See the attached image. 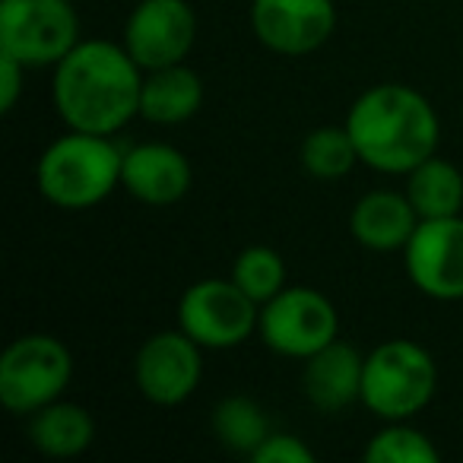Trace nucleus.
<instances>
[{
  "mask_svg": "<svg viewBox=\"0 0 463 463\" xmlns=\"http://www.w3.org/2000/svg\"><path fill=\"white\" fill-rule=\"evenodd\" d=\"M143 73L124 45L102 39L77 42L54 64V109L71 130L111 137L140 115Z\"/></svg>",
  "mask_w": 463,
  "mask_h": 463,
  "instance_id": "1",
  "label": "nucleus"
},
{
  "mask_svg": "<svg viewBox=\"0 0 463 463\" xmlns=\"http://www.w3.org/2000/svg\"><path fill=\"white\" fill-rule=\"evenodd\" d=\"M346 130L359 149V162L384 175H406L435 156L441 124L431 102L403 83L365 90L346 115Z\"/></svg>",
  "mask_w": 463,
  "mask_h": 463,
  "instance_id": "2",
  "label": "nucleus"
},
{
  "mask_svg": "<svg viewBox=\"0 0 463 463\" xmlns=\"http://www.w3.org/2000/svg\"><path fill=\"white\" fill-rule=\"evenodd\" d=\"M124 149L105 134H71L48 143L35 165V187L58 210H90L121 187Z\"/></svg>",
  "mask_w": 463,
  "mask_h": 463,
  "instance_id": "3",
  "label": "nucleus"
},
{
  "mask_svg": "<svg viewBox=\"0 0 463 463\" xmlns=\"http://www.w3.org/2000/svg\"><path fill=\"white\" fill-rule=\"evenodd\" d=\"M438 387L435 359L412 340H387L365 355L362 400L372 416L406 422L431 403Z\"/></svg>",
  "mask_w": 463,
  "mask_h": 463,
  "instance_id": "4",
  "label": "nucleus"
},
{
  "mask_svg": "<svg viewBox=\"0 0 463 463\" xmlns=\"http://www.w3.org/2000/svg\"><path fill=\"white\" fill-rule=\"evenodd\" d=\"M71 378V349L52 334H26L0 355V403L14 416H33L61 400Z\"/></svg>",
  "mask_w": 463,
  "mask_h": 463,
  "instance_id": "5",
  "label": "nucleus"
},
{
  "mask_svg": "<svg viewBox=\"0 0 463 463\" xmlns=\"http://www.w3.org/2000/svg\"><path fill=\"white\" fill-rule=\"evenodd\" d=\"M77 42L80 16L71 0H0V52L26 71L54 67Z\"/></svg>",
  "mask_w": 463,
  "mask_h": 463,
  "instance_id": "6",
  "label": "nucleus"
},
{
  "mask_svg": "<svg viewBox=\"0 0 463 463\" xmlns=\"http://www.w3.org/2000/svg\"><path fill=\"white\" fill-rule=\"evenodd\" d=\"M258 334L277 355L305 362L336 340L340 315L324 292L311 286H286L270 302L260 305Z\"/></svg>",
  "mask_w": 463,
  "mask_h": 463,
  "instance_id": "7",
  "label": "nucleus"
},
{
  "mask_svg": "<svg viewBox=\"0 0 463 463\" xmlns=\"http://www.w3.org/2000/svg\"><path fill=\"white\" fill-rule=\"evenodd\" d=\"M260 305L235 279H200L178 302V327L203 349H232L254 336Z\"/></svg>",
  "mask_w": 463,
  "mask_h": 463,
  "instance_id": "8",
  "label": "nucleus"
},
{
  "mask_svg": "<svg viewBox=\"0 0 463 463\" xmlns=\"http://www.w3.org/2000/svg\"><path fill=\"white\" fill-rule=\"evenodd\" d=\"M197 42V14L187 0H140L124 23L121 45L143 71L184 64Z\"/></svg>",
  "mask_w": 463,
  "mask_h": 463,
  "instance_id": "9",
  "label": "nucleus"
},
{
  "mask_svg": "<svg viewBox=\"0 0 463 463\" xmlns=\"http://www.w3.org/2000/svg\"><path fill=\"white\" fill-rule=\"evenodd\" d=\"M412 286L435 302L463 298V216L419 219L403 248Z\"/></svg>",
  "mask_w": 463,
  "mask_h": 463,
  "instance_id": "10",
  "label": "nucleus"
},
{
  "mask_svg": "<svg viewBox=\"0 0 463 463\" xmlns=\"http://www.w3.org/2000/svg\"><path fill=\"white\" fill-rule=\"evenodd\" d=\"M200 343L184 330H159L140 346L134 359L137 391L156 406H178L200 387L203 359Z\"/></svg>",
  "mask_w": 463,
  "mask_h": 463,
  "instance_id": "11",
  "label": "nucleus"
},
{
  "mask_svg": "<svg viewBox=\"0 0 463 463\" xmlns=\"http://www.w3.org/2000/svg\"><path fill=\"white\" fill-rule=\"evenodd\" d=\"M251 29L264 48L283 58H302L330 42L336 7L334 0H254Z\"/></svg>",
  "mask_w": 463,
  "mask_h": 463,
  "instance_id": "12",
  "label": "nucleus"
},
{
  "mask_svg": "<svg viewBox=\"0 0 463 463\" xmlns=\"http://www.w3.org/2000/svg\"><path fill=\"white\" fill-rule=\"evenodd\" d=\"M194 168L181 149L168 143H140L124 149L121 187L146 206H172L191 191Z\"/></svg>",
  "mask_w": 463,
  "mask_h": 463,
  "instance_id": "13",
  "label": "nucleus"
},
{
  "mask_svg": "<svg viewBox=\"0 0 463 463\" xmlns=\"http://www.w3.org/2000/svg\"><path fill=\"white\" fill-rule=\"evenodd\" d=\"M362 372H365V355L349 343L334 340L305 359L302 393L315 410L340 412L362 400Z\"/></svg>",
  "mask_w": 463,
  "mask_h": 463,
  "instance_id": "14",
  "label": "nucleus"
},
{
  "mask_svg": "<svg viewBox=\"0 0 463 463\" xmlns=\"http://www.w3.org/2000/svg\"><path fill=\"white\" fill-rule=\"evenodd\" d=\"M419 225V213L406 191H372L349 213V232L368 251H403Z\"/></svg>",
  "mask_w": 463,
  "mask_h": 463,
  "instance_id": "15",
  "label": "nucleus"
},
{
  "mask_svg": "<svg viewBox=\"0 0 463 463\" xmlns=\"http://www.w3.org/2000/svg\"><path fill=\"white\" fill-rule=\"evenodd\" d=\"M203 105V80L187 64L159 67L143 73L140 118L149 124H184Z\"/></svg>",
  "mask_w": 463,
  "mask_h": 463,
  "instance_id": "16",
  "label": "nucleus"
},
{
  "mask_svg": "<svg viewBox=\"0 0 463 463\" xmlns=\"http://www.w3.org/2000/svg\"><path fill=\"white\" fill-rule=\"evenodd\" d=\"M92 438H96V419L80 403L54 400L29 416V441L45 457L58 460L80 457L92 444Z\"/></svg>",
  "mask_w": 463,
  "mask_h": 463,
  "instance_id": "17",
  "label": "nucleus"
},
{
  "mask_svg": "<svg viewBox=\"0 0 463 463\" xmlns=\"http://www.w3.org/2000/svg\"><path fill=\"white\" fill-rule=\"evenodd\" d=\"M406 197L416 206L419 219L460 216L463 210V175L448 159L429 156L412 172H406Z\"/></svg>",
  "mask_w": 463,
  "mask_h": 463,
  "instance_id": "18",
  "label": "nucleus"
},
{
  "mask_svg": "<svg viewBox=\"0 0 463 463\" xmlns=\"http://www.w3.org/2000/svg\"><path fill=\"white\" fill-rule=\"evenodd\" d=\"M213 435L232 454L251 457L264 444V438L270 435V419H267L260 403L235 393V397L219 400L216 410H213Z\"/></svg>",
  "mask_w": 463,
  "mask_h": 463,
  "instance_id": "19",
  "label": "nucleus"
},
{
  "mask_svg": "<svg viewBox=\"0 0 463 463\" xmlns=\"http://www.w3.org/2000/svg\"><path fill=\"white\" fill-rule=\"evenodd\" d=\"M298 159H302V168L311 178L340 181L359 162V149H355L346 124H340V128L327 124V128H315L305 137L302 149H298Z\"/></svg>",
  "mask_w": 463,
  "mask_h": 463,
  "instance_id": "20",
  "label": "nucleus"
},
{
  "mask_svg": "<svg viewBox=\"0 0 463 463\" xmlns=\"http://www.w3.org/2000/svg\"><path fill=\"white\" fill-rule=\"evenodd\" d=\"M365 460L368 463H438L441 454L431 444V438L425 431L412 429L410 419H406V422H387L384 429L368 438Z\"/></svg>",
  "mask_w": 463,
  "mask_h": 463,
  "instance_id": "21",
  "label": "nucleus"
},
{
  "mask_svg": "<svg viewBox=\"0 0 463 463\" xmlns=\"http://www.w3.org/2000/svg\"><path fill=\"white\" fill-rule=\"evenodd\" d=\"M232 279L248 292L258 305L270 302L277 292L286 289V264L279 251L267 245H251L235 258Z\"/></svg>",
  "mask_w": 463,
  "mask_h": 463,
  "instance_id": "22",
  "label": "nucleus"
},
{
  "mask_svg": "<svg viewBox=\"0 0 463 463\" xmlns=\"http://www.w3.org/2000/svg\"><path fill=\"white\" fill-rule=\"evenodd\" d=\"M254 463H315V450L302 438L289 431H270L258 450L251 454Z\"/></svg>",
  "mask_w": 463,
  "mask_h": 463,
  "instance_id": "23",
  "label": "nucleus"
},
{
  "mask_svg": "<svg viewBox=\"0 0 463 463\" xmlns=\"http://www.w3.org/2000/svg\"><path fill=\"white\" fill-rule=\"evenodd\" d=\"M23 73H26V67L20 61L0 52V111H14L23 92Z\"/></svg>",
  "mask_w": 463,
  "mask_h": 463,
  "instance_id": "24",
  "label": "nucleus"
}]
</instances>
